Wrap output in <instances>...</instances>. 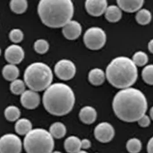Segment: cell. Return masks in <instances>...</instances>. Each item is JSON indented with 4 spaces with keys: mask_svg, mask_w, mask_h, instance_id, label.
Wrapping results in <instances>:
<instances>
[{
    "mask_svg": "<svg viewBox=\"0 0 153 153\" xmlns=\"http://www.w3.org/2000/svg\"><path fill=\"white\" fill-rule=\"evenodd\" d=\"M132 60L136 67H142L146 65L148 62V57L145 52L138 51L133 55Z\"/></svg>",
    "mask_w": 153,
    "mask_h": 153,
    "instance_id": "obj_28",
    "label": "cell"
},
{
    "mask_svg": "<svg viewBox=\"0 0 153 153\" xmlns=\"http://www.w3.org/2000/svg\"><path fill=\"white\" fill-rule=\"evenodd\" d=\"M137 122L138 125L142 127H147L150 126L151 123L150 117L146 114L142 116Z\"/></svg>",
    "mask_w": 153,
    "mask_h": 153,
    "instance_id": "obj_32",
    "label": "cell"
},
{
    "mask_svg": "<svg viewBox=\"0 0 153 153\" xmlns=\"http://www.w3.org/2000/svg\"><path fill=\"white\" fill-rule=\"evenodd\" d=\"M24 79L29 90L35 92L42 91L52 84L53 74L47 64L36 62L31 64L26 69Z\"/></svg>",
    "mask_w": 153,
    "mask_h": 153,
    "instance_id": "obj_5",
    "label": "cell"
},
{
    "mask_svg": "<svg viewBox=\"0 0 153 153\" xmlns=\"http://www.w3.org/2000/svg\"><path fill=\"white\" fill-rule=\"evenodd\" d=\"M94 134L98 141L101 143H108L114 138L115 131L111 124L104 122L100 123L96 126Z\"/></svg>",
    "mask_w": 153,
    "mask_h": 153,
    "instance_id": "obj_10",
    "label": "cell"
},
{
    "mask_svg": "<svg viewBox=\"0 0 153 153\" xmlns=\"http://www.w3.org/2000/svg\"><path fill=\"white\" fill-rule=\"evenodd\" d=\"M142 147L140 140L136 138L129 139L126 143V148L130 153H139Z\"/></svg>",
    "mask_w": 153,
    "mask_h": 153,
    "instance_id": "obj_26",
    "label": "cell"
},
{
    "mask_svg": "<svg viewBox=\"0 0 153 153\" xmlns=\"http://www.w3.org/2000/svg\"><path fill=\"white\" fill-rule=\"evenodd\" d=\"M1 49L0 48V55H1Z\"/></svg>",
    "mask_w": 153,
    "mask_h": 153,
    "instance_id": "obj_39",
    "label": "cell"
},
{
    "mask_svg": "<svg viewBox=\"0 0 153 153\" xmlns=\"http://www.w3.org/2000/svg\"><path fill=\"white\" fill-rule=\"evenodd\" d=\"M142 76L146 83L153 85V64L148 65L143 68Z\"/></svg>",
    "mask_w": 153,
    "mask_h": 153,
    "instance_id": "obj_29",
    "label": "cell"
},
{
    "mask_svg": "<svg viewBox=\"0 0 153 153\" xmlns=\"http://www.w3.org/2000/svg\"><path fill=\"white\" fill-rule=\"evenodd\" d=\"M51 153H61V152H59V151H55V152H52Z\"/></svg>",
    "mask_w": 153,
    "mask_h": 153,
    "instance_id": "obj_38",
    "label": "cell"
},
{
    "mask_svg": "<svg viewBox=\"0 0 153 153\" xmlns=\"http://www.w3.org/2000/svg\"><path fill=\"white\" fill-rule=\"evenodd\" d=\"M22 142L14 134H6L0 138V153H21Z\"/></svg>",
    "mask_w": 153,
    "mask_h": 153,
    "instance_id": "obj_8",
    "label": "cell"
},
{
    "mask_svg": "<svg viewBox=\"0 0 153 153\" xmlns=\"http://www.w3.org/2000/svg\"><path fill=\"white\" fill-rule=\"evenodd\" d=\"M2 73L4 79L12 82L18 78L20 71L16 65L8 64L4 67Z\"/></svg>",
    "mask_w": 153,
    "mask_h": 153,
    "instance_id": "obj_21",
    "label": "cell"
},
{
    "mask_svg": "<svg viewBox=\"0 0 153 153\" xmlns=\"http://www.w3.org/2000/svg\"><path fill=\"white\" fill-rule=\"evenodd\" d=\"M88 153L87 152H86L85 150H81L80 151H79L78 153Z\"/></svg>",
    "mask_w": 153,
    "mask_h": 153,
    "instance_id": "obj_37",
    "label": "cell"
},
{
    "mask_svg": "<svg viewBox=\"0 0 153 153\" xmlns=\"http://www.w3.org/2000/svg\"><path fill=\"white\" fill-rule=\"evenodd\" d=\"M150 117L153 120V107H152L150 109Z\"/></svg>",
    "mask_w": 153,
    "mask_h": 153,
    "instance_id": "obj_36",
    "label": "cell"
},
{
    "mask_svg": "<svg viewBox=\"0 0 153 153\" xmlns=\"http://www.w3.org/2000/svg\"><path fill=\"white\" fill-rule=\"evenodd\" d=\"M54 71L58 77L63 80H69L76 74L74 63L68 59H62L56 63Z\"/></svg>",
    "mask_w": 153,
    "mask_h": 153,
    "instance_id": "obj_9",
    "label": "cell"
},
{
    "mask_svg": "<svg viewBox=\"0 0 153 153\" xmlns=\"http://www.w3.org/2000/svg\"><path fill=\"white\" fill-rule=\"evenodd\" d=\"M105 74L100 68H93L91 70L88 75V79L92 84L94 85H100L104 82Z\"/></svg>",
    "mask_w": 153,
    "mask_h": 153,
    "instance_id": "obj_19",
    "label": "cell"
},
{
    "mask_svg": "<svg viewBox=\"0 0 153 153\" xmlns=\"http://www.w3.org/2000/svg\"><path fill=\"white\" fill-rule=\"evenodd\" d=\"M10 7L15 13L22 14L28 8V2L26 0H12L10 2Z\"/></svg>",
    "mask_w": 153,
    "mask_h": 153,
    "instance_id": "obj_23",
    "label": "cell"
},
{
    "mask_svg": "<svg viewBox=\"0 0 153 153\" xmlns=\"http://www.w3.org/2000/svg\"><path fill=\"white\" fill-rule=\"evenodd\" d=\"M81 140L76 136H70L64 142V147L68 153H76L81 150Z\"/></svg>",
    "mask_w": 153,
    "mask_h": 153,
    "instance_id": "obj_17",
    "label": "cell"
},
{
    "mask_svg": "<svg viewBox=\"0 0 153 153\" xmlns=\"http://www.w3.org/2000/svg\"><path fill=\"white\" fill-rule=\"evenodd\" d=\"M97 111L93 107L91 106H85L82 108L79 113L80 120L87 125L93 123L97 119Z\"/></svg>",
    "mask_w": 153,
    "mask_h": 153,
    "instance_id": "obj_16",
    "label": "cell"
},
{
    "mask_svg": "<svg viewBox=\"0 0 153 153\" xmlns=\"http://www.w3.org/2000/svg\"><path fill=\"white\" fill-rule=\"evenodd\" d=\"M135 18L139 24L145 25L148 24L152 21V15L148 10L146 9H142L138 12Z\"/></svg>",
    "mask_w": 153,
    "mask_h": 153,
    "instance_id": "obj_25",
    "label": "cell"
},
{
    "mask_svg": "<svg viewBox=\"0 0 153 153\" xmlns=\"http://www.w3.org/2000/svg\"><path fill=\"white\" fill-rule=\"evenodd\" d=\"M26 85L24 81L17 79L10 84V89L14 94L21 95L26 91Z\"/></svg>",
    "mask_w": 153,
    "mask_h": 153,
    "instance_id": "obj_27",
    "label": "cell"
},
{
    "mask_svg": "<svg viewBox=\"0 0 153 153\" xmlns=\"http://www.w3.org/2000/svg\"><path fill=\"white\" fill-rule=\"evenodd\" d=\"M9 38L14 43H19L23 40L24 33L21 29L15 28L10 32Z\"/></svg>",
    "mask_w": 153,
    "mask_h": 153,
    "instance_id": "obj_31",
    "label": "cell"
},
{
    "mask_svg": "<svg viewBox=\"0 0 153 153\" xmlns=\"http://www.w3.org/2000/svg\"><path fill=\"white\" fill-rule=\"evenodd\" d=\"M105 76L113 87L125 89L130 88L138 78V69L130 58L119 56L113 59L106 69Z\"/></svg>",
    "mask_w": 153,
    "mask_h": 153,
    "instance_id": "obj_4",
    "label": "cell"
},
{
    "mask_svg": "<svg viewBox=\"0 0 153 153\" xmlns=\"http://www.w3.org/2000/svg\"><path fill=\"white\" fill-rule=\"evenodd\" d=\"M14 128L18 134L26 135L32 130V124L28 119H19L16 122Z\"/></svg>",
    "mask_w": 153,
    "mask_h": 153,
    "instance_id": "obj_18",
    "label": "cell"
},
{
    "mask_svg": "<svg viewBox=\"0 0 153 153\" xmlns=\"http://www.w3.org/2000/svg\"><path fill=\"white\" fill-rule=\"evenodd\" d=\"M25 56L22 48L19 45L12 44L9 46L5 51V57L8 63L16 65L21 63Z\"/></svg>",
    "mask_w": 153,
    "mask_h": 153,
    "instance_id": "obj_11",
    "label": "cell"
},
{
    "mask_svg": "<svg viewBox=\"0 0 153 153\" xmlns=\"http://www.w3.org/2000/svg\"><path fill=\"white\" fill-rule=\"evenodd\" d=\"M49 132L54 138L61 139L65 136L67 129L63 123L57 122L52 123L50 127Z\"/></svg>",
    "mask_w": 153,
    "mask_h": 153,
    "instance_id": "obj_22",
    "label": "cell"
},
{
    "mask_svg": "<svg viewBox=\"0 0 153 153\" xmlns=\"http://www.w3.org/2000/svg\"><path fill=\"white\" fill-rule=\"evenodd\" d=\"M148 48L149 49L150 52L153 53V39L151 40L148 42Z\"/></svg>",
    "mask_w": 153,
    "mask_h": 153,
    "instance_id": "obj_35",
    "label": "cell"
},
{
    "mask_svg": "<svg viewBox=\"0 0 153 153\" xmlns=\"http://www.w3.org/2000/svg\"><path fill=\"white\" fill-rule=\"evenodd\" d=\"M76 98L73 90L68 85L62 83L52 84L44 92L43 105L50 114L63 116L72 110Z\"/></svg>",
    "mask_w": 153,
    "mask_h": 153,
    "instance_id": "obj_2",
    "label": "cell"
},
{
    "mask_svg": "<svg viewBox=\"0 0 153 153\" xmlns=\"http://www.w3.org/2000/svg\"><path fill=\"white\" fill-rule=\"evenodd\" d=\"M21 115L20 109L15 105H9L7 107L4 111V115L8 121L14 122L17 121Z\"/></svg>",
    "mask_w": 153,
    "mask_h": 153,
    "instance_id": "obj_24",
    "label": "cell"
},
{
    "mask_svg": "<svg viewBox=\"0 0 153 153\" xmlns=\"http://www.w3.org/2000/svg\"><path fill=\"white\" fill-rule=\"evenodd\" d=\"M106 42V35L100 27H91L85 33L84 42L88 48L98 50L104 46Z\"/></svg>",
    "mask_w": 153,
    "mask_h": 153,
    "instance_id": "obj_7",
    "label": "cell"
},
{
    "mask_svg": "<svg viewBox=\"0 0 153 153\" xmlns=\"http://www.w3.org/2000/svg\"><path fill=\"white\" fill-rule=\"evenodd\" d=\"M147 151L148 153H153V137L150 139L147 143Z\"/></svg>",
    "mask_w": 153,
    "mask_h": 153,
    "instance_id": "obj_34",
    "label": "cell"
},
{
    "mask_svg": "<svg viewBox=\"0 0 153 153\" xmlns=\"http://www.w3.org/2000/svg\"><path fill=\"white\" fill-rule=\"evenodd\" d=\"M20 102L24 107L32 110L40 104V97L37 92L31 90H26L21 95Z\"/></svg>",
    "mask_w": 153,
    "mask_h": 153,
    "instance_id": "obj_12",
    "label": "cell"
},
{
    "mask_svg": "<svg viewBox=\"0 0 153 153\" xmlns=\"http://www.w3.org/2000/svg\"><path fill=\"white\" fill-rule=\"evenodd\" d=\"M116 2L121 10L128 13L138 12L145 3L144 1L142 0H118Z\"/></svg>",
    "mask_w": 153,
    "mask_h": 153,
    "instance_id": "obj_15",
    "label": "cell"
},
{
    "mask_svg": "<svg viewBox=\"0 0 153 153\" xmlns=\"http://www.w3.org/2000/svg\"><path fill=\"white\" fill-rule=\"evenodd\" d=\"M49 43L44 39H38L34 43L35 51L40 54L46 53L49 49Z\"/></svg>",
    "mask_w": 153,
    "mask_h": 153,
    "instance_id": "obj_30",
    "label": "cell"
},
{
    "mask_svg": "<svg viewBox=\"0 0 153 153\" xmlns=\"http://www.w3.org/2000/svg\"></svg>",
    "mask_w": 153,
    "mask_h": 153,
    "instance_id": "obj_40",
    "label": "cell"
},
{
    "mask_svg": "<svg viewBox=\"0 0 153 153\" xmlns=\"http://www.w3.org/2000/svg\"><path fill=\"white\" fill-rule=\"evenodd\" d=\"M23 145L27 153H51L55 142L49 131L37 128L25 135Z\"/></svg>",
    "mask_w": 153,
    "mask_h": 153,
    "instance_id": "obj_6",
    "label": "cell"
},
{
    "mask_svg": "<svg viewBox=\"0 0 153 153\" xmlns=\"http://www.w3.org/2000/svg\"><path fill=\"white\" fill-rule=\"evenodd\" d=\"M112 107L115 115L121 120L134 122L145 115L147 101L141 91L130 87L122 89L116 94Z\"/></svg>",
    "mask_w": 153,
    "mask_h": 153,
    "instance_id": "obj_1",
    "label": "cell"
},
{
    "mask_svg": "<svg viewBox=\"0 0 153 153\" xmlns=\"http://www.w3.org/2000/svg\"><path fill=\"white\" fill-rule=\"evenodd\" d=\"M108 7L106 0H87L85 2V8L91 16L98 17L104 14Z\"/></svg>",
    "mask_w": 153,
    "mask_h": 153,
    "instance_id": "obj_13",
    "label": "cell"
},
{
    "mask_svg": "<svg viewBox=\"0 0 153 153\" xmlns=\"http://www.w3.org/2000/svg\"><path fill=\"white\" fill-rule=\"evenodd\" d=\"M74 12L70 0H41L38 6L41 21L50 28H63L71 20Z\"/></svg>",
    "mask_w": 153,
    "mask_h": 153,
    "instance_id": "obj_3",
    "label": "cell"
},
{
    "mask_svg": "<svg viewBox=\"0 0 153 153\" xmlns=\"http://www.w3.org/2000/svg\"><path fill=\"white\" fill-rule=\"evenodd\" d=\"M81 149L82 150H87L91 147V142L88 139H84L81 141Z\"/></svg>",
    "mask_w": 153,
    "mask_h": 153,
    "instance_id": "obj_33",
    "label": "cell"
},
{
    "mask_svg": "<svg viewBox=\"0 0 153 153\" xmlns=\"http://www.w3.org/2000/svg\"><path fill=\"white\" fill-rule=\"evenodd\" d=\"M105 17L108 21L111 22H116L122 19V10L116 5L108 7L105 12Z\"/></svg>",
    "mask_w": 153,
    "mask_h": 153,
    "instance_id": "obj_20",
    "label": "cell"
},
{
    "mask_svg": "<svg viewBox=\"0 0 153 153\" xmlns=\"http://www.w3.org/2000/svg\"><path fill=\"white\" fill-rule=\"evenodd\" d=\"M63 35L68 40H76L82 33L81 24L75 20H71L62 28Z\"/></svg>",
    "mask_w": 153,
    "mask_h": 153,
    "instance_id": "obj_14",
    "label": "cell"
}]
</instances>
